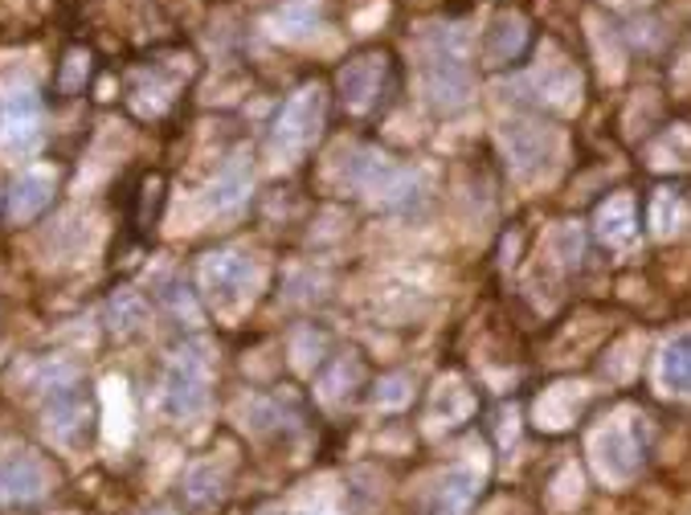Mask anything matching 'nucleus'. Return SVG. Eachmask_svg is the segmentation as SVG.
Listing matches in <instances>:
<instances>
[{
  "label": "nucleus",
  "mask_w": 691,
  "mask_h": 515,
  "mask_svg": "<svg viewBox=\"0 0 691 515\" xmlns=\"http://www.w3.org/2000/svg\"><path fill=\"white\" fill-rule=\"evenodd\" d=\"M421 86L426 98L442 111H459L471 98V62H467V38L459 29H438L426 41L421 54Z\"/></svg>",
  "instance_id": "obj_1"
},
{
  "label": "nucleus",
  "mask_w": 691,
  "mask_h": 515,
  "mask_svg": "<svg viewBox=\"0 0 691 515\" xmlns=\"http://www.w3.org/2000/svg\"><path fill=\"white\" fill-rule=\"evenodd\" d=\"M258 266L250 254L226 250V254H209L201 262V291L218 312H238L245 298L254 295Z\"/></svg>",
  "instance_id": "obj_2"
},
{
  "label": "nucleus",
  "mask_w": 691,
  "mask_h": 515,
  "mask_svg": "<svg viewBox=\"0 0 691 515\" xmlns=\"http://www.w3.org/2000/svg\"><path fill=\"white\" fill-rule=\"evenodd\" d=\"M320 127H324V91L320 86H303L283 107L279 123H274V151L279 156H303L315 144Z\"/></svg>",
  "instance_id": "obj_3"
},
{
  "label": "nucleus",
  "mask_w": 691,
  "mask_h": 515,
  "mask_svg": "<svg viewBox=\"0 0 691 515\" xmlns=\"http://www.w3.org/2000/svg\"><path fill=\"white\" fill-rule=\"evenodd\" d=\"M164 406L172 418H201L209 409V377H205V360L192 353H180L164 377Z\"/></svg>",
  "instance_id": "obj_4"
},
{
  "label": "nucleus",
  "mask_w": 691,
  "mask_h": 515,
  "mask_svg": "<svg viewBox=\"0 0 691 515\" xmlns=\"http://www.w3.org/2000/svg\"><path fill=\"white\" fill-rule=\"evenodd\" d=\"M41 136V103L29 86H13L0 95V148L33 151Z\"/></svg>",
  "instance_id": "obj_5"
},
{
  "label": "nucleus",
  "mask_w": 691,
  "mask_h": 515,
  "mask_svg": "<svg viewBox=\"0 0 691 515\" xmlns=\"http://www.w3.org/2000/svg\"><path fill=\"white\" fill-rule=\"evenodd\" d=\"M503 144H507V156H512V164L524 177L541 172L544 164H548V156L556 151V136L544 132L541 123H507Z\"/></svg>",
  "instance_id": "obj_6"
},
{
  "label": "nucleus",
  "mask_w": 691,
  "mask_h": 515,
  "mask_svg": "<svg viewBox=\"0 0 691 515\" xmlns=\"http://www.w3.org/2000/svg\"><path fill=\"white\" fill-rule=\"evenodd\" d=\"M45 491V466L33 454L0 459V503H29Z\"/></svg>",
  "instance_id": "obj_7"
},
{
  "label": "nucleus",
  "mask_w": 691,
  "mask_h": 515,
  "mask_svg": "<svg viewBox=\"0 0 691 515\" xmlns=\"http://www.w3.org/2000/svg\"><path fill=\"white\" fill-rule=\"evenodd\" d=\"M380 78H385V57L380 54H365V57H356V62H348V66L339 70L344 103L353 111H368L380 91Z\"/></svg>",
  "instance_id": "obj_8"
},
{
  "label": "nucleus",
  "mask_w": 691,
  "mask_h": 515,
  "mask_svg": "<svg viewBox=\"0 0 691 515\" xmlns=\"http://www.w3.org/2000/svg\"><path fill=\"white\" fill-rule=\"evenodd\" d=\"M50 197H54V177L45 168H29V172L17 177L13 192H9V218L17 225H25V221H33L50 204Z\"/></svg>",
  "instance_id": "obj_9"
},
{
  "label": "nucleus",
  "mask_w": 691,
  "mask_h": 515,
  "mask_svg": "<svg viewBox=\"0 0 691 515\" xmlns=\"http://www.w3.org/2000/svg\"><path fill=\"white\" fill-rule=\"evenodd\" d=\"M597 462L601 471L614 479H630L642 466V446L630 430H610V434L597 442Z\"/></svg>",
  "instance_id": "obj_10"
},
{
  "label": "nucleus",
  "mask_w": 691,
  "mask_h": 515,
  "mask_svg": "<svg viewBox=\"0 0 691 515\" xmlns=\"http://www.w3.org/2000/svg\"><path fill=\"white\" fill-rule=\"evenodd\" d=\"M271 33L283 41H312L320 33V0H286L271 17Z\"/></svg>",
  "instance_id": "obj_11"
},
{
  "label": "nucleus",
  "mask_w": 691,
  "mask_h": 515,
  "mask_svg": "<svg viewBox=\"0 0 691 515\" xmlns=\"http://www.w3.org/2000/svg\"><path fill=\"white\" fill-rule=\"evenodd\" d=\"M524 38H528V29H524L520 17H500V21L488 29V38H483V57H488V66H507V62L524 50Z\"/></svg>",
  "instance_id": "obj_12"
},
{
  "label": "nucleus",
  "mask_w": 691,
  "mask_h": 515,
  "mask_svg": "<svg viewBox=\"0 0 691 515\" xmlns=\"http://www.w3.org/2000/svg\"><path fill=\"white\" fill-rule=\"evenodd\" d=\"M597 233L610 245H622L635 238V201L630 197H614V201L601 204L597 213Z\"/></svg>",
  "instance_id": "obj_13"
},
{
  "label": "nucleus",
  "mask_w": 691,
  "mask_h": 515,
  "mask_svg": "<svg viewBox=\"0 0 691 515\" xmlns=\"http://www.w3.org/2000/svg\"><path fill=\"white\" fill-rule=\"evenodd\" d=\"M45 418H50L45 421V425H50V434L62 438V442H74L78 430H82V421H86V406H82L74 393H57Z\"/></svg>",
  "instance_id": "obj_14"
},
{
  "label": "nucleus",
  "mask_w": 691,
  "mask_h": 515,
  "mask_svg": "<svg viewBox=\"0 0 691 515\" xmlns=\"http://www.w3.org/2000/svg\"><path fill=\"white\" fill-rule=\"evenodd\" d=\"M245 192H250V172H245L242 164H230L218 180H213V189H209V209H238L245 201Z\"/></svg>",
  "instance_id": "obj_15"
},
{
  "label": "nucleus",
  "mask_w": 691,
  "mask_h": 515,
  "mask_svg": "<svg viewBox=\"0 0 691 515\" xmlns=\"http://www.w3.org/2000/svg\"><path fill=\"white\" fill-rule=\"evenodd\" d=\"M663 385L676 393H691V332L667 344L663 353Z\"/></svg>",
  "instance_id": "obj_16"
},
{
  "label": "nucleus",
  "mask_w": 691,
  "mask_h": 515,
  "mask_svg": "<svg viewBox=\"0 0 691 515\" xmlns=\"http://www.w3.org/2000/svg\"><path fill=\"white\" fill-rule=\"evenodd\" d=\"M474 495V475L471 471H454V475L442 479V487H438V507L435 515H462L467 512V503Z\"/></svg>",
  "instance_id": "obj_17"
},
{
  "label": "nucleus",
  "mask_w": 691,
  "mask_h": 515,
  "mask_svg": "<svg viewBox=\"0 0 691 515\" xmlns=\"http://www.w3.org/2000/svg\"><path fill=\"white\" fill-rule=\"evenodd\" d=\"M144 319H148V307H144L139 295L119 291V295L111 298V327H115V332H136Z\"/></svg>",
  "instance_id": "obj_18"
},
{
  "label": "nucleus",
  "mask_w": 691,
  "mask_h": 515,
  "mask_svg": "<svg viewBox=\"0 0 691 515\" xmlns=\"http://www.w3.org/2000/svg\"><path fill=\"white\" fill-rule=\"evenodd\" d=\"M377 401L380 406H406L409 401V380L406 377H389L385 385H380Z\"/></svg>",
  "instance_id": "obj_19"
},
{
  "label": "nucleus",
  "mask_w": 691,
  "mask_h": 515,
  "mask_svg": "<svg viewBox=\"0 0 691 515\" xmlns=\"http://www.w3.org/2000/svg\"><path fill=\"white\" fill-rule=\"evenodd\" d=\"M86 74V54H70L66 57V74H62V91H74Z\"/></svg>",
  "instance_id": "obj_20"
},
{
  "label": "nucleus",
  "mask_w": 691,
  "mask_h": 515,
  "mask_svg": "<svg viewBox=\"0 0 691 515\" xmlns=\"http://www.w3.org/2000/svg\"><path fill=\"white\" fill-rule=\"evenodd\" d=\"M156 515H164V512H156Z\"/></svg>",
  "instance_id": "obj_21"
}]
</instances>
